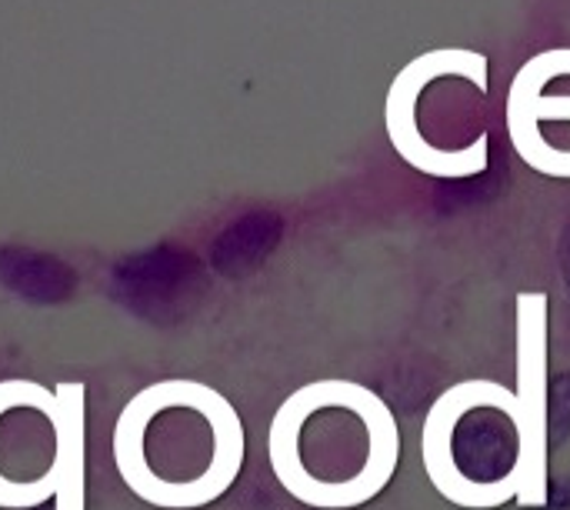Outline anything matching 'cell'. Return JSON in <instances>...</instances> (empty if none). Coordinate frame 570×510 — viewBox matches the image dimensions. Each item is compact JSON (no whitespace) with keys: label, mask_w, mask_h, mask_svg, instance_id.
<instances>
[{"label":"cell","mask_w":570,"mask_h":510,"mask_svg":"<svg viewBox=\"0 0 570 510\" xmlns=\"http://www.w3.org/2000/svg\"><path fill=\"white\" fill-rule=\"evenodd\" d=\"M504 124L514 154L541 177H570V47L521 63L508 87Z\"/></svg>","instance_id":"2"},{"label":"cell","mask_w":570,"mask_h":510,"mask_svg":"<svg viewBox=\"0 0 570 510\" xmlns=\"http://www.w3.org/2000/svg\"><path fill=\"white\" fill-rule=\"evenodd\" d=\"M491 57L438 47L407 60L384 97V134L397 157L438 180H471L491 167Z\"/></svg>","instance_id":"1"}]
</instances>
